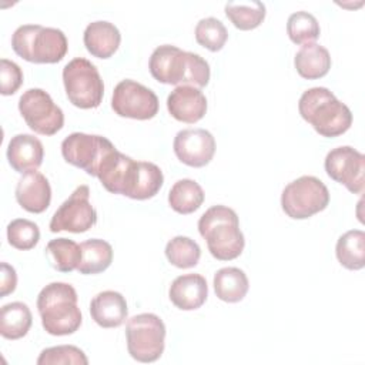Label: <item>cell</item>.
Instances as JSON below:
<instances>
[{
	"instance_id": "1",
	"label": "cell",
	"mask_w": 365,
	"mask_h": 365,
	"mask_svg": "<svg viewBox=\"0 0 365 365\" xmlns=\"http://www.w3.org/2000/svg\"><path fill=\"white\" fill-rule=\"evenodd\" d=\"M148 68L163 84L192 86L202 88L210 81V64L200 54L184 51L173 44H163L151 53Z\"/></svg>"
},
{
	"instance_id": "2",
	"label": "cell",
	"mask_w": 365,
	"mask_h": 365,
	"mask_svg": "<svg viewBox=\"0 0 365 365\" xmlns=\"http://www.w3.org/2000/svg\"><path fill=\"white\" fill-rule=\"evenodd\" d=\"M301 117L322 137H338L352 125V113L327 87L305 90L298 101Z\"/></svg>"
},
{
	"instance_id": "3",
	"label": "cell",
	"mask_w": 365,
	"mask_h": 365,
	"mask_svg": "<svg viewBox=\"0 0 365 365\" xmlns=\"http://www.w3.org/2000/svg\"><path fill=\"white\" fill-rule=\"evenodd\" d=\"M77 299L76 289L67 282H50L40 291L37 309L47 334L63 336L80 328L83 317Z\"/></svg>"
},
{
	"instance_id": "4",
	"label": "cell",
	"mask_w": 365,
	"mask_h": 365,
	"mask_svg": "<svg viewBox=\"0 0 365 365\" xmlns=\"http://www.w3.org/2000/svg\"><path fill=\"white\" fill-rule=\"evenodd\" d=\"M198 231L215 259H235L244 250L245 238L240 230L238 215L230 207H210L198 220Z\"/></svg>"
},
{
	"instance_id": "5",
	"label": "cell",
	"mask_w": 365,
	"mask_h": 365,
	"mask_svg": "<svg viewBox=\"0 0 365 365\" xmlns=\"http://www.w3.org/2000/svg\"><path fill=\"white\" fill-rule=\"evenodd\" d=\"M11 47L17 56L36 64H54L63 60L68 43L60 29L41 24H23L11 36Z\"/></svg>"
},
{
	"instance_id": "6",
	"label": "cell",
	"mask_w": 365,
	"mask_h": 365,
	"mask_svg": "<svg viewBox=\"0 0 365 365\" xmlns=\"http://www.w3.org/2000/svg\"><path fill=\"white\" fill-rule=\"evenodd\" d=\"M68 101L78 108H96L104 96V83L97 67L84 57L70 60L63 68Z\"/></svg>"
},
{
	"instance_id": "7",
	"label": "cell",
	"mask_w": 365,
	"mask_h": 365,
	"mask_svg": "<svg viewBox=\"0 0 365 365\" xmlns=\"http://www.w3.org/2000/svg\"><path fill=\"white\" fill-rule=\"evenodd\" d=\"M127 349L138 362L157 361L165 346V325L163 319L151 312L131 317L125 325Z\"/></svg>"
},
{
	"instance_id": "8",
	"label": "cell",
	"mask_w": 365,
	"mask_h": 365,
	"mask_svg": "<svg viewBox=\"0 0 365 365\" xmlns=\"http://www.w3.org/2000/svg\"><path fill=\"white\" fill-rule=\"evenodd\" d=\"M329 204L327 185L314 175H302L291 181L281 194L282 211L292 220H305L324 211Z\"/></svg>"
},
{
	"instance_id": "9",
	"label": "cell",
	"mask_w": 365,
	"mask_h": 365,
	"mask_svg": "<svg viewBox=\"0 0 365 365\" xmlns=\"http://www.w3.org/2000/svg\"><path fill=\"white\" fill-rule=\"evenodd\" d=\"M19 111L37 134L54 135L64 125L63 110L41 88H29L19 98Z\"/></svg>"
},
{
	"instance_id": "10",
	"label": "cell",
	"mask_w": 365,
	"mask_h": 365,
	"mask_svg": "<svg viewBox=\"0 0 365 365\" xmlns=\"http://www.w3.org/2000/svg\"><path fill=\"white\" fill-rule=\"evenodd\" d=\"M113 148L115 147L108 138L86 133H71L61 143L63 158L93 177L97 175L103 158Z\"/></svg>"
},
{
	"instance_id": "11",
	"label": "cell",
	"mask_w": 365,
	"mask_h": 365,
	"mask_svg": "<svg viewBox=\"0 0 365 365\" xmlns=\"http://www.w3.org/2000/svg\"><path fill=\"white\" fill-rule=\"evenodd\" d=\"M97 222V211L90 202V188L78 185L73 194L56 210L50 220V231L60 232H86Z\"/></svg>"
},
{
	"instance_id": "12",
	"label": "cell",
	"mask_w": 365,
	"mask_h": 365,
	"mask_svg": "<svg viewBox=\"0 0 365 365\" xmlns=\"http://www.w3.org/2000/svg\"><path fill=\"white\" fill-rule=\"evenodd\" d=\"M158 97L155 93L134 80H121L111 97V107L120 117L134 120H150L158 113Z\"/></svg>"
},
{
	"instance_id": "13",
	"label": "cell",
	"mask_w": 365,
	"mask_h": 365,
	"mask_svg": "<svg viewBox=\"0 0 365 365\" xmlns=\"http://www.w3.org/2000/svg\"><path fill=\"white\" fill-rule=\"evenodd\" d=\"M329 178L346 187L352 194L364 192L365 155L351 145H341L331 150L324 161Z\"/></svg>"
},
{
	"instance_id": "14",
	"label": "cell",
	"mask_w": 365,
	"mask_h": 365,
	"mask_svg": "<svg viewBox=\"0 0 365 365\" xmlns=\"http://www.w3.org/2000/svg\"><path fill=\"white\" fill-rule=\"evenodd\" d=\"M138 174V161L113 148L101 161L97 178L111 194H121L130 198Z\"/></svg>"
},
{
	"instance_id": "15",
	"label": "cell",
	"mask_w": 365,
	"mask_h": 365,
	"mask_svg": "<svg viewBox=\"0 0 365 365\" xmlns=\"http://www.w3.org/2000/svg\"><path fill=\"white\" fill-rule=\"evenodd\" d=\"M177 158L190 167L207 165L215 154V138L204 128H185L175 134L173 143Z\"/></svg>"
},
{
	"instance_id": "16",
	"label": "cell",
	"mask_w": 365,
	"mask_h": 365,
	"mask_svg": "<svg viewBox=\"0 0 365 365\" xmlns=\"http://www.w3.org/2000/svg\"><path fill=\"white\" fill-rule=\"evenodd\" d=\"M167 108L175 120L194 124L205 115L207 98L197 87L177 86L167 97Z\"/></svg>"
},
{
	"instance_id": "17",
	"label": "cell",
	"mask_w": 365,
	"mask_h": 365,
	"mask_svg": "<svg viewBox=\"0 0 365 365\" xmlns=\"http://www.w3.org/2000/svg\"><path fill=\"white\" fill-rule=\"evenodd\" d=\"M16 200L29 212L46 211L51 201V187L46 175L37 170L24 173L16 185Z\"/></svg>"
},
{
	"instance_id": "18",
	"label": "cell",
	"mask_w": 365,
	"mask_h": 365,
	"mask_svg": "<svg viewBox=\"0 0 365 365\" xmlns=\"http://www.w3.org/2000/svg\"><path fill=\"white\" fill-rule=\"evenodd\" d=\"M7 161L17 173H29L37 170L44 157L41 141L31 134H16L7 145Z\"/></svg>"
},
{
	"instance_id": "19",
	"label": "cell",
	"mask_w": 365,
	"mask_h": 365,
	"mask_svg": "<svg viewBox=\"0 0 365 365\" xmlns=\"http://www.w3.org/2000/svg\"><path fill=\"white\" fill-rule=\"evenodd\" d=\"M170 301L182 311H194L202 307L208 297V285L200 274H184L177 277L168 289Z\"/></svg>"
},
{
	"instance_id": "20",
	"label": "cell",
	"mask_w": 365,
	"mask_h": 365,
	"mask_svg": "<svg viewBox=\"0 0 365 365\" xmlns=\"http://www.w3.org/2000/svg\"><path fill=\"white\" fill-rule=\"evenodd\" d=\"M90 315L101 328H117L127 319V301L117 291L98 292L90 302Z\"/></svg>"
},
{
	"instance_id": "21",
	"label": "cell",
	"mask_w": 365,
	"mask_h": 365,
	"mask_svg": "<svg viewBox=\"0 0 365 365\" xmlns=\"http://www.w3.org/2000/svg\"><path fill=\"white\" fill-rule=\"evenodd\" d=\"M87 51L97 58H110L120 47V30L110 21L97 20L90 23L83 34Z\"/></svg>"
},
{
	"instance_id": "22",
	"label": "cell",
	"mask_w": 365,
	"mask_h": 365,
	"mask_svg": "<svg viewBox=\"0 0 365 365\" xmlns=\"http://www.w3.org/2000/svg\"><path fill=\"white\" fill-rule=\"evenodd\" d=\"M294 66L302 78L317 80L328 74L331 68V56L321 44H302L294 57Z\"/></svg>"
},
{
	"instance_id": "23",
	"label": "cell",
	"mask_w": 365,
	"mask_h": 365,
	"mask_svg": "<svg viewBox=\"0 0 365 365\" xmlns=\"http://www.w3.org/2000/svg\"><path fill=\"white\" fill-rule=\"evenodd\" d=\"M215 295L224 302H240L248 292L250 282L245 272L237 267H224L214 274Z\"/></svg>"
},
{
	"instance_id": "24",
	"label": "cell",
	"mask_w": 365,
	"mask_h": 365,
	"mask_svg": "<svg viewBox=\"0 0 365 365\" xmlns=\"http://www.w3.org/2000/svg\"><path fill=\"white\" fill-rule=\"evenodd\" d=\"M33 324L31 311L27 304L14 301L0 309V335L6 339H20L27 335Z\"/></svg>"
},
{
	"instance_id": "25",
	"label": "cell",
	"mask_w": 365,
	"mask_h": 365,
	"mask_svg": "<svg viewBox=\"0 0 365 365\" xmlns=\"http://www.w3.org/2000/svg\"><path fill=\"white\" fill-rule=\"evenodd\" d=\"M81 261L77 271L83 275H94L106 271L113 262V247L98 238H91L80 244Z\"/></svg>"
},
{
	"instance_id": "26",
	"label": "cell",
	"mask_w": 365,
	"mask_h": 365,
	"mask_svg": "<svg viewBox=\"0 0 365 365\" xmlns=\"http://www.w3.org/2000/svg\"><path fill=\"white\" fill-rule=\"evenodd\" d=\"M339 264L351 271L365 267V232L362 230H349L342 234L335 247Z\"/></svg>"
},
{
	"instance_id": "27",
	"label": "cell",
	"mask_w": 365,
	"mask_h": 365,
	"mask_svg": "<svg viewBox=\"0 0 365 365\" xmlns=\"http://www.w3.org/2000/svg\"><path fill=\"white\" fill-rule=\"evenodd\" d=\"M204 202V191L201 185L191 180L182 178L173 184L168 192V204L178 214H191Z\"/></svg>"
},
{
	"instance_id": "28",
	"label": "cell",
	"mask_w": 365,
	"mask_h": 365,
	"mask_svg": "<svg viewBox=\"0 0 365 365\" xmlns=\"http://www.w3.org/2000/svg\"><path fill=\"white\" fill-rule=\"evenodd\" d=\"M46 257L50 265L60 272H71L77 269L81 261V248L73 240L54 238L46 245Z\"/></svg>"
},
{
	"instance_id": "29",
	"label": "cell",
	"mask_w": 365,
	"mask_h": 365,
	"mask_svg": "<svg viewBox=\"0 0 365 365\" xmlns=\"http://www.w3.org/2000/svg\"><path fill=\"white\" fill-rule=\"evenodd\" d=\"M225 16L240 30L257 29L265 19V4L262 1H228L224 6Z\"/></svg>"
},
{
	"instance_id": "30",
	"label": "cell",
	"mask_w": 365,
	"mask_h": 365,
	"mask_svg": "<svg viewBox=\"0 0 365 365\" xmlns=\"http://www.w3.org/2000/svg\"><path fill=\"white\" fill-rule=\"evenodd\" d=\"M165 257L170 264L177 268H192L198 264L201 257L200 245L190 237L177 235L165 245Z\"/></svg>"
},
{
	"instance_id": "31",
	"label": "cell",
	"mask_w": 365,
	"mask_h": 365,
	"mask_svg": "<svg viewBox=\"0 0 365 365\" xmlns=\"http://www.w3.org/2000/svg\"><path fill=\"white\" fill-rule=\"evenodd\" d=\"M164 175L161 168L150 161H138V174L130 194L133 200L153 198L163 187Z\"/></svg>"
},
{
	"instance_id": "32",
	"label": "cell",
	"mask_w": 365,
	"mask_h": 365,
	"mask_svg": "<svg viewBox=\"0 0 365 365\" xmlns=\"http://www.w3.org/2000/svg\"><path fill=\"white\" fill-rule=\"evenodd\" d=\"M287 34L295 44L314 43L321 34L319 23L315 16L308 11H295L288 17Z\"/></svg>"
},
{
	"instance_id": "33",
	"label": "cell",
	"mask_w": 365,
	"mask_h": 365,
	"mask_svg": "<svg viewBox=\"0 0 365 365\" xmlns=\"http://www.w3.org/2000/svg\"><path fill=\"white\" fill-rule=\"evenodd\" d=\"M228 38L224 23L215 17L201 19L195 26V40L210 51H220Z\"/></svg>"
},
{
	"instance_id": "34",
	"label": "cell",
	"mask_w": 365,
	"mask_h": 365,
	"mask_svg": "<svg viewBox=\"0 0 365 365\" xmlns=\"http://www.w3.org/2000/svg\"><path fill=\"white\" fill-rule=\"evenodd\" d=\"M40 240L38 225L26 218H16L7 225V241L16 250L27 251L37 245Z\"/></svg>"
},
{
	"instance_id": "35",
	"label": "cell",
	"mask_w": 365,
	"mask_h": 365,
	"mask_svg": "<svg viewBox=\"0 0 365 365\" xmlns=\"http://www.w3.org/2000/svg\"><path fill=\"white\" fill-rule=\"evenodd\" d=\"M38 365H58V364H73V365H87L88 359L83 349L74 345H57L46 348L40 352L37 358Z\"/></svg>"
},
{
	"instance_id": "36",
	"label": "cell",
	"mask_w": 365,
	"mask_h": 365,
	"mask_svg": "<svg viewBox=\"0 0 365 365\" xmlns=\"http://www.w3.org/2000/svg\"><path fill=\"white\" fill-rule=\"evenodd\" d=\"M0 80H1V94L11 96L23 84V71L19 64L11 60H0Z\"/></svg>"
},
{
	"instance_id": "37",
	"label": "cell",
	"mask_w": 365,
	"mask_h": 365,
	"mask_svg": "<svg viewBox=\"0 0 365 365\" xmlns=\"http://www.w3.org/2000/svg\"><path fill=\"white\" fill-rule=\"evenodd\" d=\"M1 272H0V297H6L14 292L17 287V274L16 269L9 265L7 262H1Z\"/></svg>"
}]
</instances>
